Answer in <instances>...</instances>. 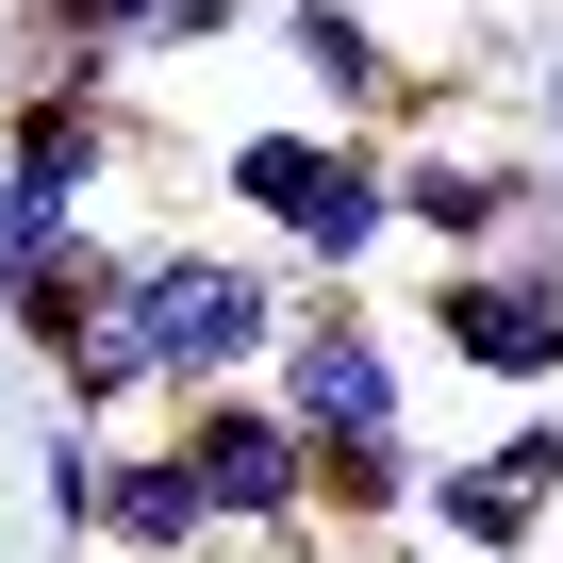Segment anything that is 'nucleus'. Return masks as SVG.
Wrapping results in <instances>:
<instances>
[{"mask_svg":"<svg viewBox=\"0 0 563 563\" xmlns=\"http://www.w3.org/2000/svg\"><path fill=\"white\" fill-rule=\"evenodd\" d=\"M232 18H249V0H34V67H100V84H133V67L216 51Z\"/></svg>","mask_w":563,"mask_h":563,"instance_id":"1a4fd4ad","label":"nucleus"},{"mask_svg":"<svg viewBox=\"0 0 563 563\" xmlns=\"http://www.w3.org/2000/svg\"><path fill=\"white\" fill-rule=\"evenodd\" d=\"M547 563H563V530H547Z\"/></svg>","mask_w":563,"mask_h":563,"instance_id":"4468645a","label":"nucleus"},{"mask_svg":"<svg viewBox=\"0 0 563 563\" xmlns=\"http://www.w3.org/2000/svg\"><path fill=\"white\" fill-rule=\"evenodd\" d=\"M265 34H282V67L316 84V117H332V133H415L431 100H464L448 67H415V51L365 18V0H282Z\"/></svg>","mask_w":563,"mask_h":563,"instance_id":"423d86ee","label":"nucleus"},{"mask_svg":"<svg viewBox=\"0 0 563 563\" xmlns=\"http://www.w3.org/2000/svg\"><path fill=\"white\" fill-rule=\"evenodd\" d=\"M265 398L299 415V448H316V530H382V547L415 530V497H431V448H415V332L365 316V282H299V332H282Z\"/></svg>","mask_w":563,"mask_h":563,"instance_id":"f257e3e1","label":"nucleus"},{"mask_svg":"<svg viewBox=\"0 0 563 563\" xmlns=\"http://www.w3.org/2000/svg\"><path fill=\"white\" fill-rule=\"evenodd\" d=\"M415 349H448V365H464V382H497V398H563V232L530 216L514 249H481V265H431Z\"/></svg>","mask_w":563,"mask_h":563,"instance_id":"7ed1b4c3","label":"nucleus"},{"mask_svg":"<svg viewBox=\"0 0 563 563\" xmlns=\"http://www.w3.org/2000/svg\"><path fill=\"white\" fill-rule=\"evenodd\" d=\"M100 464H117V431H67V415H51V448H34V514H51V547H100Z\"/></svg>","mask_w":563,"mask_h":563,"instance_id":"9b49d317","label":"nucleus"},{"mask_svg":"<svg viewBox=\"0 0 563 563\" xmlns=\"http://www.w3.org/2000/svg\"><path fill=\"white\" fill-rule=\"evenodd\" d=\"M133 166V84H100V67H34L18 84V117H0V183L18 199H67V216H100V183Z\"/></svg>","mask_w":563,"mask_h":563,"instance_id":"0eeeda50","label":"nucleus"},{"mask_svg":"<svg viewBox=\"0 0 563 563\" xmlns=\"http://www.w3.org/2000/svg\"><path fill=\"white\" fill-rule=\"evenodd\" d=\"M382 563H464V547H431V530H398V547H382Z\"/></svg>","mask_w":563,"mask_h":563,"instance_id":"ddd939ff","label":"nucleus"},{"mask_svg":"<svg viewBox=\"0 0 563 563\" xmlns=\"http://www.w3.org/2000/svg\"><path fill=\"white\" fill-rule=\"evenodd\" d=\"M183 431V464H199V497H216V547H332L316 530V448H299V415H282L265 382H216V398H183L166 415Z\"/></svg>","mask_w":563,"mask_h":563,"instance_id":"20e7f679","label":"nucleus"},{"mask_svg":"<svg viewBox=\"0 0 563 563\" xmlns=\"http://www.w3.org/2000/svg\"><path fill=\"white\" fill-rule=\"evenodd\" d=\"M530 117H547V133H563V51H547V67H530Z\"/></svg>","mask_w":563,"mask_h":563,"instance_id":"f8f14e48","label":"nucleus"},{"mask_svg":"<svg viewBox=\"0 0 563 563\" xmlns=\"http://www.w3.org/2000/svg\"><path fill=\"white\" fill-rule=\"evenodd\" d=\"M133 332L166 365V415L216 398V382H265L282 332H299V265L232 249V232H133Z\"/></svg>","mask_w":563,"mask_h":563,"instance_id":"f03ea898","label":"nucleus"},{"mask_svg":"<svg viewBox=\"0 0 563 563\" xmlns=\"http://www.w3.org/2000/svg\"><path fill=\"white\" fill-rule=\"evenodd\" d=\"M415 530L464 547V563H547V530H563V398H530L497 448H448L431 497H415Z\"/></svg>","mask_w":563,"mask_h":563,"instance_id":"39448f33","label":"nucleus"},{"mask_svg":"<svg viewBox=\"0 0 563 563\" xmlns=\"http://www.w3.org/2000/svg\"><path fill=\"white\" fill-rule=\"evenodd\" d=\"M100 547H117V563H199V547H216V497H199V464H183L166 415L117 431V464H100Z\"/></svg>","mask_w":563,"mask_h":563,"instance_id":"9d476101","label":"nucleus"},{"mask_svg":"<svg viewBox=\"0 0 563 563\" xmlns=\"http://www.w3.org/2000/svg\"><path fill=\"white\" fill-rule=\"evenodd\" d=\"M547 216V166L530 150H464V133H398V232L431 249V265H481V249H514Z\"/></svg>","mask_w":563,"mask_h":563,"instance_id":"6e6552de","label":"nucleus"}]
</instances>
